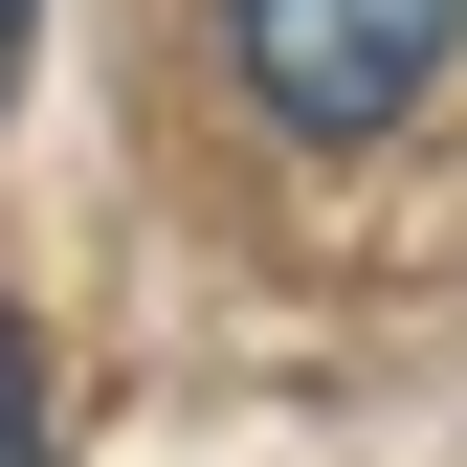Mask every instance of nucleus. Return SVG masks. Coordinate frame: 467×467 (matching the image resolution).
Segmentation results:
<instances>
[{
  "instance_id": "f03ea898",
  "label": "nucleus",
  "mask_w": 467,
  "mask_h": 467,
  "mask_svg": "<svg viewBox=\"0 0 467 467\" xmlns=\"http://www.w3.org/2000/svg\"><path fill=\"white\" fill-rule=\"evenodd\" d=\"M0 445H45V379H23V334H0Z\"/></svg>"
},
{
  "instance_id": "7ed1b4c3",
  "label": "nucleus",
  "mask_w": 467,
  "mask_h": 467,
  "mask_svg": "<svg viewBox=\"0 0 467 467\" xmlns=\"http://www.w3.org/2000/svg\"><path fill=\"white\" fill-rule=\"evenodd\" d=\"M23 23H45V0H0V89H23Z\"/></svg>"
},
{
  "instance_id": "f257e3e1",
  "label": "nucleus",
  "mask_w": 467,
  "mask_h": 467,
  "mask_svg": "<svg viewBox=\"0 0 467 467\" xmlns=\"http://www.w3.org/2000/svg\"><path fill=\"white\" fill-rule=\"evenodd\" d=\"M223 45H245V111H267V134L357 156V134H400V111L445 89L467 0H223Z\"/></svg>"
}]
</instances>
